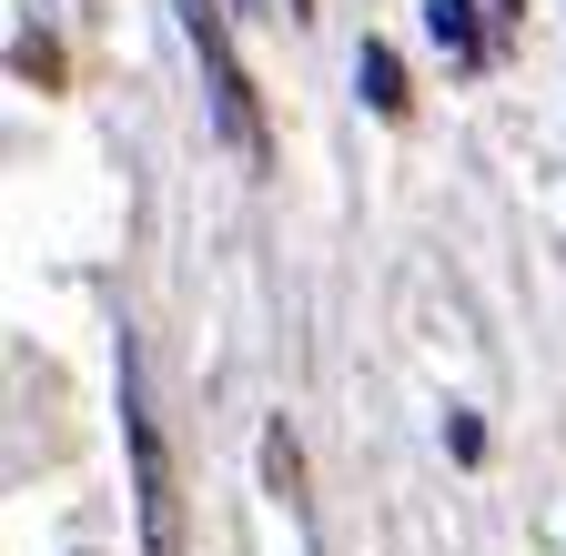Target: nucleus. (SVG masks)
<instances>
[{
	"mask_svg": "<svg viewBox=\"0 0 566 556\" xmlns=\"http://www.w3.org/2000/svg\"><path fill=\"white\" fill-rule=\"evenodd\" d=\"M122 445H132V496H142V556H182V475H172V445L142 405V365L122 344Z\"/></svg>",
	"mask_w": 566,
	"mask_h": 556,
	"instance_id": "f257e3e1",
	"label": "nucleus"
},
{
	"mask_svg": "<svg viewBox=\"0 0 566 556\" xmlns=\"http://www.w3.org/2000/svg\"><path fill=\"white\" fill-rule=\"evenodd\" d=\"M182 31H192V61H202V92H212V122H223V143L263 162V112H253V82H243V61H233V31L212 0H182Z\"/></svg>",
	"mask_w": 566,
	"mask_h": 556,
	"instance_id": "f03ea898",
	"label": "nucleus"
},
{
	"mask_svg": "<svg viewBox=\"0 0 566 556\" xmlns=\"http://www.w3.org/2000/svg\"><path fill=\"white\" fill-rule=\"evenodd\" d=\"M354 82H365V102H375L385 122H405V112H415V92H405V61H395L385 41H365V51H354Z\"/></svg>",
	"mask_w": 566,
	"mask_h": 556,
	"instance_id": "7ed1b4c3",
	"label": "nucleus"
},
{
	"mask_svg": "<svg viewBox=\"0 0 566 556\" xmlns=\"http://www.w3.org/2000/svg\"><path fill=\"white\" fill-rule=\"evenodd\" d=\"M424 31H436L455 61H475V51H485V41H475V0H424Z\"/></svg>",
	"mask_w": 566,
	"mask_h": 556,
	"instance_id": "20e7f679",
	"label": "nucleus"
},
{
	"mask_svg": "<svg viewBox=\"0 0 566 556\" xmlns=\"http://www.w3.org/2000/svg\"><path fill=\"white\" fill-rule=\"evenodd\" d=\"M263 465H273V496H283V506H304V455H294V436H283V426L263 436Z\"/></svg>",
	"mask_w": 566,
	"mask_h": 556,
	"instance_id": "39448f33",
	"label": "nucleus"
},
{
	"mask_svg": "<svg viewBox=\"0 0 566 556\" xmlns=\"http://www.w3.org/2000/svg\"><path fill=\"white\" fill-rule=\"evenodd\" d=\"M283 11H294V21H314V0H283Z\"/></svg>",
	"mask_w": 566,
	"mask_h": 556,
	"instance_id": "423d86ee",
	"label": "nucleus"
}]
</instances>
